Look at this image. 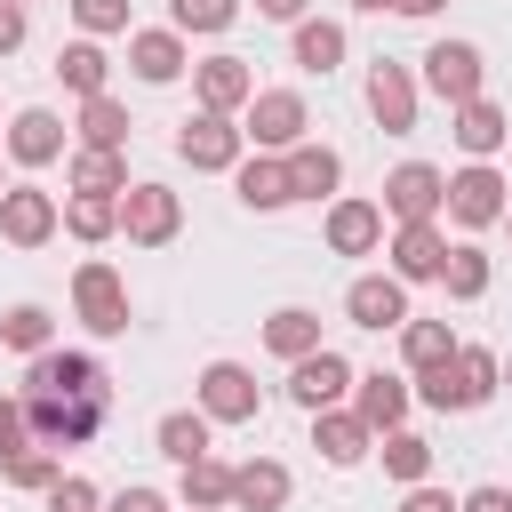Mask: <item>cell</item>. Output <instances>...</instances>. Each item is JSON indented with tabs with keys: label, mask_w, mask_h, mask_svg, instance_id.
Segmentation results:
<instances>
[{
	"label": "cell",
	"mask_w": 512,
	"mask_h": 512,
	"mask_svg": "<svg viewBox=\"0 0 512 512\" xmlns=\"http://www.w3.org/2000/svg\"><path fill=\"white\" fill-rule=\"evenodd\" d=\"M400 352H408V368H432V360L456 352V336H448V320H408L400 328Z\"/></svg>",
	"instance_id": "74e56055"
},
{
	"label": "cell",
	"mask_w": 512,
	"mask_h": 512,
	"mask_svg": "<svg viewBox=\"0 0 512 512\" xmlns=\"http://www.w3.org/2000/svg\"><path fill=\"white\" fill-rule=\"evenodd\" d=\"M0 480L24 488V496H48L64 480V464H56V448H16V456H0Z\"/></svg>",
	"instance_id": "1f68e13d"
},
{
	"label": "cell",
	"mask_w": 512,
	"mask_h": 512,
	"mask_svg": "<svg viewBox=\"0 0 512 512\" xmlns=\"http://www.w3.org/2000/svg\"><path fill=\"white\" fill-rule=\"evenodd\" d=\"M72 192L120 200V192H128V160H120V152H72Z\"/></svg>",
	"instance_id": "f1b7e54d"
},
{
	"label": "cell",
	"mask_w": 512,
	"mask_h": 512,
	"mask_svg": "<svg viewBox=\"0 0 512 512\" xmlns=\"http://www.w3.org/2000/svg\"><path fill=\"white\" fill-rule=\"evenodd\" d=\"M192 96H200V112H248V96H256V72H248V56H208V64H192Z\"/></svg>",
	"instance_id": "4fadbf2b"
},
{
	"label": "cell",
	"mask_w": 512,
	"mask_h": 512,
	"mask_svg": "<svg viewBox=\"0 0 512 512\" xmlns=\"http://www.w3.org/2000/svg\"><path fill=\"white\" fill-rule=\"evenodd\" d=\"M232 176H240V200H248V208H264V216H272V208H288V168H280L272 152H256V160H240Z\"/></svg>",
	"instance_id": "f546056e"
},
{
	"label": "cell",
	"mask_w": 512,
	"mask_h": 512,
	"mask_svg": "<svg viewBox=\"0 0 512 512\" xmlns=\"http://www.w3.org/2000/svg\"><path fill=\"white\" fill-rule=\"evenodd\" d=\"M456 512H512V488H472V496H456Z\"/></svg>",
	"instance_id": "ee69618b"
},
{
	"label": "cell",
	"mask_w": 512,
	"mask_h": 512,
	"mask_svg": "<svg viewBox=\"0 0 512 512\" xmlns=\"http://www.w3.org/2000/svg\"><path fill=\"white\" fill-rule=\"evenodd\" d=\"M304 128H312V112H304V96H296V88H256V96H248L240 136H248L256 152H296V144H304Z\"/></svg>",
	"instance_id": "3957f363"
},
{
	"label": "cell",
	"mask_w": 512,
	"mask_h": 512,
	"mask_svg": "<svg viewBox=\"0 0 512 512\" xmlns=\"http://www.w3.org/2000/svg\"><path fill=\"white\" fill-rule=\"evenodd\" d=\"M344 320L352 328H408V288L392 272H360L344 288Z\"/></svg>",
	"instance_id": "5bb4252c"
},
{
	"label": "cell",
	"mask_w": 512,
	"mask_h": 512,
	"mask_svg": "<svg viewBox=\"0 0 512 512\" xmlns=\"http://www.w3.org/2000/svg\"><path fill=\"white\" fill-rule=\"evenodd\" d=\"M24 48V8H0V56Z\"/></svg>",
	"instance_id": "bcb514c9"
},
{
	"label": "cell",
	"mask_w": 512,
	"mask_h": 512,
	"mask_svg": "<svg viewBox=\"0 0 512 512\" xmlns=\"http://www.w3.org/2000/svg\"><path fill=\"white\" fill-rule=\"evenodd\" d=\"M368 112H376L384 136H408V128H416V72L392 64V56H376V64H368Z\"/></svg>",
	"instance_id": "7c38bea8"
},
{
	"label": "cell",
	"mask_w": 512,
	"mask_h": 512,
	"mask_svg": "<svg viewBox=\"0 0 512 512\" xmlns=\"http://www.w3.org/2000/svg\"><path fill=\"white\" fill-rule=\"evenodd\" d=\"M72 304H80V320H88L96 336H120V328H128V280H120L112 264H80V272H72Z\"/></svg>",
	"instance_id": "30bf717a"
},
{
	"label": "cell",
	"mask_w": 512,
	"mask_h": 512,
	"mask_svg": "<svg viewBox=\"0 0 512 512\" xmlns=\"http://www.w3.org/2000/svg\"><path fill=\"white\" fill-rule=\"evenodd\" d=\"M424 80H432V96L456 112V104H472V96H480L488 64H480V48H472V40H432V48H424Z\"/></svg>",
	"instance_id": "8992f818"
},
{
	"label": "cell",
	"mask_w": 512,
	"mask_h": 512,
	"mask_svg": "<svg viewBox=\"0 0 512 512\" xmlns=\"http://www.w3.org/2000/svg\"><path fill=\"white\" fill-rule=\"evenodd\" d=\"M440 264H448V232L440 224H400L392 232V280L408 288V280H440Z\"/></svg>",
	"instance_id": "2e32d148"
},
{
	"label": "cell",
	"mask_w": 512,
	"mask_h": 512,
	"mask_svg": "<svg viewBox=\"0 0 512 512\" xmlns=\"http://www.w3.org/2000/svg\"><path fill=\"white\" fill-rule=\"evenodd\" d=\"M128 64H136V80H152V88H168L192 56H184V32H168V24H152V32H128Z\"/></svg>",
	"instance_id": "ffe728a7"
},
{
	"label": "cell",
	"mask_w": 512,
	"mask_h": 512,
	"mask_svg": "<svg viewBox=\"0 0 512 512\" xmlns=\"http://www.w3.org/2000/svg\"><path fill=\"white\" fill-rule=\"evenodd\" d=\"M0 344H8V352H24V360H32V352H48V344H56V320H48V312H40V304H16V312H8V320H0Z\"/></svg>",
	"instance_id": "d590c367"
},
{
	"label": "cell",
	"mask_w": 512,
	"mask_h": 512,
	"mask_svg": "<svg viewBox=\"0 0 512 512\" xmlns=\"http://www.w3.org/2000/svg\"><path fill=\"white\" fill-rule=\"evenodd\" d=\"M496 384H504V360H496L488 344H456L448 360L416 368V400H424V408H440V416H464V408H480Z\"/></svg>",
	"instance_id": "7a4b0ae2"
},
{
	"label": "cell",
	"mask_w": 512,
	"mask_h": 512,
	"mask_svg": "<svg viewBox=\"0 0 512 512\" xmlns=\"http://www.w3.org/2000/svg\"><path fill=\"white\" fill-rule=\"evenodd\" d=\"M448 136L472 152V160H496L504 152V136H512V120H504V104H488V96H472V104H456V120H448Z\"/></svg>",
	"instance_id": "44dd1931"
},
{
	"label": "cell",
	"mask_w": 512,
	"mask_h": 512,
	"mask_svg": "<svg viewBox=\"0 0 512 512\" xmlns=\"http://www.w3.org/2000/svg\"><path fill=\"white\" fill-rule=\"evenodd\" d=\"M120 232H128L136 248H168V240L184 232V200H176L168 184H128V192H120Z\"/></svg>",
	"instance_id": "277c9868"
},
{
	"label": "cell",
	"mask_w": 512,
	"mask_h": 512,
	"mask_svg": "<svg viewBox=\"0 0 512 512\" xmlns=\"http://www.w3.org/2000/svg\"><path fill=\"white\" fill-rule=\"evenodd\" d=\"M0 192H8V184H0Z\"/></svg>",
	"instance_id": "816d5d0a"
},
{
	"label": "cell",
	"mask_w": 512,
	"mask_h": 512,
	"mask_svg": "<svg viewBox=\"0 0 512 512\" xmlns=\"http://www.w3.org/2000/svg\"><path fill=\"white\" fill-rule=\"evenodd\" d=\"M104 416H112V376H104V360L56 352V344L24 360V424H32L40 448H80V440L104 432Z\"/></svg>",
	"instance_id": "6da1fadb"
},
{
	"label": "cell",
	"mask_w": 512,
	"mask_h": 512,
	"mask_svg": "<svg viewBox=\"0 0 512 512\" xmlns=\"http://www.w3.org/2000/svg\"><path fill=\"white\" fill-rule=\"evenodd\" d=\"M376 240H384L376 200H328V248L336 256H376Z\"/></svg>",
	"instance_id": "d6986e66"
},
{
	"label": "cell",
	"mask_w": 512,
	"mask_h": 512,
	"mask_svg": "<svg viewBox=\"0 0 512 512\" xmlns=\"http://www.w3.org/2000/svg\"><path fill=\"white\" fill-rule=\"evenodd\" d=\"M104 72H112V56L96 48V40H72V48H56V80L88 104V96H104Z\"/></svg>",
	"instance_id": "4316f807"
},
{
	"label": "cell",
	"mask_w": 512,
	"mask_h": 512,
	"mask_svg": "<svg viewBox=\"0 0 512 512\" xmlns=\"http://www.w3.org/2000/svg\"><path fill=\"white\" fill-rule=\"evenodd\" d=\"M152 440H160L168 464H200V456H208V416H200V408H168V416L152 424Z\"/></svg>",
	"instance_id": "484cf974"
},
{
	"label": "cell",
	"mask_w": 512,
	"mask_h": 512,
	"mask_svg": "<svg viewBox=\"0 0 512 512\" xmlns=\"http://www.w3.org/2000/svg\"><path fill=\"white\" fill-rule=\"evenodd\" d=\"M448 0H392V16H440Z\"/></svg>",
	"instance_id": "c3c4849f"
},
{
	"label": "cell",
	"mask_w": 512,
	"mask_h": 512,
	"mask_svg": "<svg viewBox=\"0 0 512 512\" xmlns=\"http://www.w3.org/2000/svg\"><path fill=\"white\" fill-rule=\"evenodd\" d=\"M400 512H456V496H448V488H424V480H416V488L400 496Z\"/></svg>",
	"instance_id": "7bdbcfd3"
},
{
	"label": "cell",
	"mask_w": 512,
	"mask_h": 512,
	"mask_svg": "<svg viewBox=\"0 0 512 512\" xmlns=\"http://www.w3.org/2000/svg\"><path fill=\"white\" fill-rule=\"evenodd\" d=\"M440 280H448V296H456V304H480L496 272H488V256H480V248H448V264H440Z\"/></svg>",
	"instance_id": "e575fe53"
},
{
	"label": "cell",
	"mask_w": 512,
	"mask_h": 512,
	"mask_svg": "<svg viewBox=\"0 0 512 512\" xmlns=\"http://www.w3.org/2000/svg\"><path fill=\"white\" fill-rule=\"evenodd\" d=\"M224 504H232V464H216V456L184 464V512H224Z\"/></svg>",
	"instance_id": "d6a6232c"
},
{
	"label": "cell",
	"mask_w": 512,
	"mask_h": 512,
	"mask_svg": "<svg viewBox=\"0 0 512 512\" xmlns=\"http://www.w3.org/2000/svg\"><path fill=\"white\" fill-rule=\"evenodd\" d=\"M16 448H32V424H24V392H16V400H0V456H16Z\"/></svg>",
	"instance_id": "60d3db41"
},
{
	"label": "cell",
	"mask_w": 512,
	"mask_h": 512,
	"mask_svg": "<svg viewBox=\"0 0 512 512\" xmlns=\"http://www.w3.org/2000/svg\"><path fill=\"white\" fill-rule=\"evenodd\" d=\"M256 16H272V24H304V0H256Z\"/></svg>",
	"instance_id": "7dc6e473"
},
{
	"label": "cell",
	"mask_w": 512,
	"mask_h": 512,
	"mask_svg": "<svg viewBox=\"0 0 512 512\" xmlns=\"http://www.w3.org/2000/svg\"><path fill=\"white\" fill-rule=\"evenodd\" d=\"M240 0H168V32H224Z\"/></svg>",
	"instance_id": "f35d334b"
},
{
	"label": "cell",
	"mask_w": 512,
	"mask_h": 512,
	"mask_svg": "<svg viewBox=\"0 0 512 512\" xmlns=\"http://www.w3.org/2000/svg\"><path fill=\"white\" fill-rule=\"evenodd\" d=\"M56 224H64V208L40 184H8L0 192V240L8 248H40V240H56Z\"/></svg>",
	"instance_id": "9c48e42d"
},
{
	"label": "cell",
	"mask_w": 512,
	"mask_h": 512,
	"mask_svg": "<svg viewBox=\"0 0 512 512\" xmlns=\"http://www.w3.org/2000/svg\"><path fill=\"white\" fill-rule=\"evenodd\" d=\"M0 8H32V0H0Z\"/></svg>",
	"instance_id": "f907efd6"
},
{
	"label": "cell",
	"mask_w": 512,
	"mask_h": 512,
	"mask_svg": "<svg viewBox=\"0 0 512 512\" xmlns=\"http://www.w3.org/2000/svg\"><path fill=\"white\" fill-rule=\"evenodd\" d=\"M64 232H72V240H112V232H120V200L72 192V200H64Z\"/></svg>",
	"instance_id": "836d02e7"
},
{
	"label": "cell",
	"mask_w": 512,
	"mask_h": 512,
	"mask_svg": "<svg viewBox=\"0 0 512 512\" xmlns=\"http://www.w3.org/2000/svg\"><path fill=\"white\" fill-rule=\"evenodd\" d=\"M440 208H448L464 232H480V224H504V208H512V200H504V176H496L488 160H472V168H456V176H448V200H440Z\"/></svg>",
	"instance_id": "ba28073f"
},
{
	"label": "cell",
	"mask_w": 512,
	"mask_h": 512,
	"mask_svg": "<svg viewBox=\"0 0 512 512\" xmlns=\"http://www.w3.org/2000/svg\"><path fill=\"white\" fill-rule=\"evenodd\" d=\"M384 472H392L400 488H416V480L432 472V440H424V432H384Z\"/></svg>",
	"instance_id": "8d00e7d4"
},
{
	"label": "cell",
	"mask_w": 512,
	"mask_h": 512,
	"mask_svg": "<svg viewBox=\"0 0 512 512\" xmlns=\"http://www.w3.org/2000/svg\"><path fill=\"white\" fill-rule=\"evenodd\" d=\"M352 8H368V16H376V8H392V0H352Z\"/></svg>",
	"instance_id": "681fc988"
},
{
	"label": "cell",
	"mask_w": 512,
	"mask_h": 512,
	"mask_svg": "<svg viewBox=\"0 0 512 512\" xmlns=\"http://www.w3.org/2000/svg\"><path fill=\"white\" fill-rule=\"evenodd\" d=\"M440 200H448V176H440L432 160H400V168L384 176V216H400V224H432Z\"/></svg>",
	"instance_id": "52a82bcc"
},
{
	"label": "cell",
	"mask_w": 512,
	"mask_h": 512,
	"mask_svg": "<svg viewBox=\"0 0 512 512\" xmlns=\"http://www.w3.org/2000/svg\"><path fill=\"white\" fill-rule=\"evenodd\" d=\"M344 392H352V360H344V352H328V344H320V352H304V360L288 368V400H296L304 416L336 408Z\"/></svg>",
	"instance_id": "8fae6325"
},
{
	"label": "cell",
	"mask_w": 512,
	"mask_h": 512,
	"mask_svg": "<svg viewBox=\"0 0 512 512\" xmlns=\"http://www.w3.org/2000/svg\"><path fill=\"white\" fill-rule=\"evenodd\" d=\"M288 464H272V456H248V464H232V504L240 512H280L288 504Z\"/></svg>",
	"instance_id": "7402d4cb"
},
{
	"label": "cell",
	"mask_w": 512,
	"mask_h": 512,
	"mask_svg": "<svg viewBox=\"0 0 512 512\" xmlns=\"http://www.w3.org/2000/svg\"><path fill=\"white\" fill-rule=\"evenodd\" d=\"M48 512H96V488H88L80 472H64V480L48 488Z\"/></svg>",
	"instance_id": "b9f144b4"
},
{
	"label": "cell",
	"mask_w": 512,
	"mask_h": 512,
	"mask_svg": "<svg viewBox=\"0 0 512 512\" xmlns=\"http://www.w3.org/2000/svg\"><path fill=\"white\" fill-rule=\"evenodd\" d=\"M504 216H512V208H504Z\"/></svg>",
	"instance_id": "f5cc1de1"
},
{
	"label": "cell",
	"mask_w": 512,
	"mask_h": 512,
	"mask_svg": "<svg viewBox=\"0 0 512 512\" xmlns=\"http://www.w3.org/2000/svg\"><path fill=\"white\" fill-rule=\"evenodd\" d=\"M408 400H416L408 376H384V368H376V376H352V416H360L368 432H400Z\"/></svg>",
	"instance_id": "e0dca14e"
},
{
	"label": "cell",
	"mask_w": 512,
	"mask_h": 512,
	"mask_svg": "<svg viewBox=\"0 0 512 512\" xmlns=\"http://www.w3.org/2000/svg\"><path fill=\"white\" fill-rule=\"evenodd\" d=\"M240 144H248V136H240L224 112H192V120L176 128V152H184L192 168H240Z\"/></svg>",
	"instance_id": "9a60e30c"
},
{
	"label": "cell",
	"mask_w": 512,
	"mask_h": 512,
	"mask_svg": "<svg viewBox=\"0 0 512 512\" xmlns=\"http://www.w3.org/2000/svg\"><path fill=\"white\" fill-rule=\"evenodd\" d=\"M368 440H376V432H368L352 408H320V416H312V448H320L328 464H360V456H368Z\"/></svg>",
	"instance_id": "cb8c5ba5"
},
{
	"label": "cell",
	"mask_w": 512,
	"mask_h": 512,
	"mask_svg": "<svg viewBox=\"0 0 512 512\" xmlns=\"http://www.w3.org/2000/svg\"><path fill=\"white\" fill-rule=\"evenodd\" d=\"M104 512H168V496H152V488H120Z\"/></svg>",
	"instance_id": "f6af8a7d"
},
{
	"label": "cell",
	"mask_w": 512,
	"mask_h": 512,
	"mask_svg": "<svg viewBox=\"0 0 512 512\" xmlns=\"http://www.w3.org/2000/svg\"><path fill=\"white\" fill-rule=\"evenodd\" d=\"M264 352H280L288 368H296L304 352H320V312H304V304H280V312L264 320Z\"/></svg>",
	"instance_id": "d4e9b609"
},
{
	"label": "cell",
	"mask_w": 512,
	"mask_h": 512,
	"mask_svg": "<svg viewBox=\"0 0 512 512\" xmlns=\"http://www.w3.org/2000/svg\"><path fill=\"white\" fill-rule=\"evenodd\" d=\"M256 408H264V392H256V376L240 360H208L200 368V416L208 424H256Z\"/></svg>",
	"instance_id": "5b68a950"
},
{
	"label": "cell",
	"mask_w": 512,
	"mask_h": 512,
	"mask_svg": "<svg viewBox=\"0 0 512 512\" xmlns=\"http://www.w3.org/2000/svg\"><path fill=\"white\" fill-rule=\"evenodd\" d=\"M296 64H304V72H336V64H344V24L304 16V24H296Z\"/></svg>",
	"instance_id": "4dcf8cb0"
},
{
	"label": "cell",
	"mask_w": 512,
	"mask_h": 512,
	"mask_svg": "<svg viewBox=\"0 0 512 512\" xmlns=\"http://www.w3.org/2000/svg\"><path fill=\"white\" fill-rule=\"evenodd\" d=\"M280 168H288V200H328V192H336V176H344V160H336L328 144H296Z\"/></svg>",
	"instance_id": "603a6c76"
},
{
	"label": "cell",
	"mask_w": 512,
	"mask_h": 512,
	"mask_svg": "<svg viewBox=\"0 0 512 512\" xmlns=\"http://www.w3.org/2000/svg\"><path fill=\"white\" fill-rule=\"evenodd\" d=\"M72 16H80V32H88V40L128 32V0H72Z\"/></svg>",
	"instance_id": "ab89813d"
},
{
	"label": "cell",
	"mask_w": 512,
	"mask_h": 512,
	"mask_svg": "<svg viewBox=\"0 0 512 512\" xmlns=\"http://www.w3.org/2000/svg\"><path fill=\"white\" fill-rule=\"evenodd\" d=\"M8 152H16L24 168H48V160H64V120H56L48 104H24V112L8 120Z\"/></svg>",
	"instance_id": "ac0fdd59"
},
{
	"label": "cell",
	"mask_w": 512,
	"mask_h": 512,
	"mask_svg": "<svg viewBox=\"0 0 512 512\" xmlns=\"http://www.w3.org/2000/svg\"><path fill=\"white\" fill-rule=\"evenodd\" d=\"M80 152H128V104L88 96L80 104Z\"/></svg>",
	"instance_id": "83f0119b"
}]
</instances>
